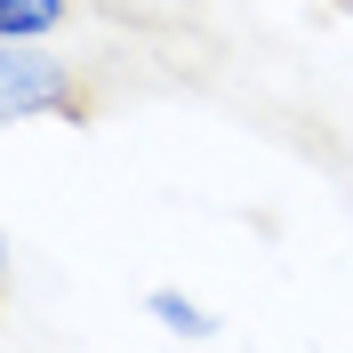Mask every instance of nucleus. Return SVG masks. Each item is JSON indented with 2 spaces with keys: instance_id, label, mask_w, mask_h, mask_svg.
<instances>
[{
  "instance_id": "obj_2",
  "label": "nucleus",
  "mask_w": 353,
  "mask_h": 353,
  "mask_svg": "<svg viewBox=\"0 0 353 353\" xmlns=\"http://www.w3.org/2000/svg\"><path fill=\"white\" fill-rule=\"evenodd\" d=\"M72 17V0H0V41H48Z\"/></svg>"
},
{
  "instance_id": "obj_3",
  "label": "nucleus",
  "mask_w": 353,
  "mask_h": 353,
  "mask_svg": "<svg viewBox=\"0 0 353 353\" xmlns=\"http://www.w3.org/2000/svg\"><path fill=\"white\" fill-rule=\"evenodd\" d=\"M145 313H153L161 330H176V337H217V313L193 305L185 289H153V297H145Z\"/></svg>"
},
{
  "instance_id": "obj_1",
  "label": "nucleus",
  "mask_w": 353,
  "mask_h": 353,
  "mask_svg": "<svg viewBox=\"0 0 353 353\" xmlns=\"http://www.w3.org/2000/svg\"><path fill=\"white\" fill-rule=\"evenodd\" d=\"M0 112L8 121H88V88L72 81L65 57H48L41 41H0Z\"/></svg>"
}]
</instances>
